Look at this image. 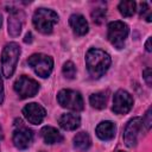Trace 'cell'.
I'll use <instances>...</instances> for the list:
<instances>
[{
	"label": "cell",
	"instance_id": "obj_26",
	"mask_svg": "<svg viewBox=\"0 0 152 152\" xmlns=\"http://www.w3.org/2000/svg\"><path fill=\"white\" fill-rule=\"evenodd\" d=\"M145 49H146L147 52H151V51H152V48H151V37L147 38V40H146V43H145Z\"/></svg>",
	"mask_w": 152,
	"mask_h": 152
},
{
	"label": "cell",
	"instance_id": "obj_30",
	"mask_svg": "<svg viewBox=\"0 0 152 152\" xmlns=\"http://www.w3.org/2000/svg\"><path fill=\"white\" fill-rule=\"evenodd\" d=\"M120 152H122V151H120Z\"/></svg>",
	"mask_w": 152,
	"mask_h": 152
},
{
	"label": "cell",
	"instance_id": "obj_20",
	"mask_svg": "<svg viewBox=\"0 0 152 152\" xmlns=\"http://www.w3.org/2000/svg\"><path fill=\"white\" fill-rule=\"evenodd\" d=\"M62 71H63L64 77L68 78V80H72V78H75V76H76V66H75V64H74L72 62H70V61H68V62H65V63L63 64Z\"/></svg>",
	"mask_w": 152,
	"mask_h": 152
},
{
	"label": "cell",
	"instance_id": "obj_3",
	"mask_svg": "<svg viewBox=\"0 0 152 152\" xmlns=\"http://www.w3.org/2000/svg\"><path fill=\"white\" fill-rule=\"evenodd\" d=\"M19 56H20V46L17 43L12 42L5 45L1 55V70L4 77L10 78L14 74Z\"/></svg>",
	"mask_w": 152,
	"mask_h": 152
},
{
	"label": "cell",
	"instance_id": "obj_25",
	"mask_svg": "<svg viewBox=\"0 0 152 152\" xmlns=\"http://www.w3.org/2000/svg\"><path fill=\"white\" fill-rule=\"evenodd\" d=\"M4 97H5V91H4V83H2V78L0 75V104L4 102Z\"/></svg>",
	"mask_w": 152,
	"mask_h": 152
},
{
	"label": "cell",
	"instance_id": "obj_7",
	"mask_svg": "<svg viewBox=\"0 0 152 152\" xmlns=\"http://www.w3.org/2000/svg\"><path fill=\"white\" fill-rule=\"evenodd\" d=\"M144 131V125L141 118H133L131 119L124 131V142L127 147L132 148L135 147L141 134Z\"/></svg>",
	"mask_w": 152,
	"mask_h": 152
},
{
	"label": "cell",
	"instance_id": "obj_12",
	"mask_svg": "<svg viewBox=\"0 0 152 152\" xmlns=\"http://www.w3.org/2000/svg\"><path fill=\"white\" fill-rule=\"evenodd\" d=\"M10 17H8V34L11 37H18L21 32L25 14L20 10H10Z\"/></svg>",
	"mask_w": 152,
	"mask_h": 152
},
{
	"label": "cell",
	"instance_id": "obj_13",
	"mask_svg": "<svg viewBox=\"0 0 152 152\" xmlns=\"http://www.w3.org/2000/svg\"><path fill=\"white\" fill-rule=\"evenodd\" d=\"M95 133L96 135L101 139V140H112L114 137H115V133H116V126L114 122L109 121V120H106V121H101L96 128H95Z\"/></svg>",
	"mask_w": 152,
	"mask_h": 152
},
{
	"label": "cell",
	"instance_id": "obj_16",
	"mask_svg": "<svg viewBox=\"0 0 152 152\" xmlns=\"http://www.w3.org/2000/svg\"><path fill=\"white\" fill-rule=\"evenodd\" d=\"M40 135L44 140L45 144L49 145H53V144H58L63 140L62 134L59 133V131L52 126H45L42 128L40 131Z\"/></svg>",
	"mask_w": 152,
	"mask_h": 152
},
{
	"label": "cell",
	"instance_id": "obj_22",
	"mask_svg": "<svg viewBox=\"0 0 152 152\" xmlns=\"http://www.w3.org/2000/svg\"><path fill=\"white\" fill-rule=\"evenodd\" d=\"M104 15H106V10L103 8H96L91 12V17H93V20L97 24L102 23V20L104 19Z\"/></svg>",
	"mask_w": 152,
	"mask_h": 152
},
{
	"label": "cell",
	"instance_id": "obj_8",
	"mask_svg": "<svg viewBox=\"0 0 152 152\" xmlns=\"http://www.w3.org/2000/svg\"><path fill=\"white\" fill-rule=\"evenodd\" d=\"M14 126H15V128L13 131V137H12L14 146L19 150L27 148L33 140L32 131L30 128H27L26 126H24L21 120H15Z\"/></svg>",
	"mask_w": 152,
	"mask_h": 152
},
{
	"label": "cell",
	"instance_id": "obj_29",
	"mask_svg": "<svg viewBox=\"0 0 152 152\" xmlns=\"http://www.w3.org/2000/svg\"><path fill=\"white\" fill-rule=\"evenodd\" d=\"M1 25H2V14L0 13V27H1Z\"/></svg>",
	"mask_w": 152,
	"mask_h": 152
},
{
	"label": "cell",
	"instance_id": "obj_1",
	"mask_svg": "<svg viewBox=\"0 0 152 152\" xmlns=\"http://www.w3.org/2000/svg\"><path fill=\"white\" fill-rule=\"evenodd\" d=\"M112 63L108 52L101 49H89L86 53V65L89 75L93 78H100L109 69Z\"/></svg>",
	"mask_w": 152,
	"mask_h": 152
},
{
	"label": "cell",
	"instance_id": "obj_4",
	"mask_svg": "<svg viewBox=\"0 0 152 152\" xmlns=\"http://www.w3.org/2000/svg\"><path fill=\"white\" fill-rule=\"evenodd\" d=\"M128 33L129 27L124 21H112L107 26V38L109 43L116 49H122L125 46V42L128 37Z\"/></svg>",
	"mask_w": 152,
	"mask_h": 152
},
{
	"label": "cell",
	"instance_id": "obj_17",
	"mask_svg": "<svg viewBox=\"0 0 152 152\" xmlns=\"http://www.w3.org/2000/svg\"><path fill=\"white\" fill-rule=\"evenodd\" d=\"M91 145V139L87 132H78L74 137V147L78 151H87Z\"/></svg>",
	"mask_w": 152,
	"mask_h": 152
},
{
	"label": "cell",
	"instance_id": "obj_10",
	"mask_svg": "<svg viewBox=\"0 0 152 152\" xmlns=\"http://www.w3.org/2000/svg\"><path fill=\"white\" fill-rule=\"evenodd\" d=\"M133 107L132 95L124 89H119L113 97V112L116 114H127Z\"/></svg>",
	"mask_w": 152,
	"mask_h": 152
},
{
	"label": "cell",
	"instance_id": "obj_24",
	"mask_svg": "<svg viewBox=\"0 0 152 152\" xmlns=\"http://www.w3.org/2000/svg\"><path fill=\"white\" fill-rule=\"evenodd\" d=\"M142 76H144V80H145L146 84L148 87H151V84H152V70H151V68H146L142 71Z\"/></svg>",
	"mask_w": 152,
	"mask_h": 152
},
{
	"label": "cell",
	"instance_id": "obj_27",
	"mask_svg": "<svg viewBox=\"0 0 152 152\" xmlns=\"http://www.w3.org/2000/svg\"><path fill=\"white\" fill-rule=\"evenodd\" d=\"M24 42H25V43H31V42H32V33H31V32H27V33L25 34Z\"/></svg>",
	"mask_w": 152,
	"mask_h": 152
},
{
	"label": "cell",
	"instance_id": "obj_28",
	"mask_svg": "<svg viewBox=\"0 0 152 152\" xmlns=\"http://www.w3.org/2000/svg\"><path fill=\"white\" fill-rule=\"evenodd\" d=\"M2 138H4V133H2V128L0 127V141L2 140Z\"/></svg>",
	"mask_w": 152,
	"mask_h": 152
},
{
	"label": "cell",
	"instance_id": "obj_5",
	"mask_svg": "<svg viewBox=\"0 0 152 152\" xmlns=\"http://www.w3.org/2000/svg\"><path fill=\"white\" fill-rule=\"evenodd\" d=\"M28 65L33 69L36 75L42 78H46L50 76L53 69V59L52 57L44 53H33L27 59Z\"/></svg>",
	"mask_w": 152,
	"mask_h": 152
},
{
	"label": "cell",
	"instance_id": "obj_14",
	"mask_svg": "<svg viewBox=\"0 0 152 152\" xmlns=\"http://www.w3.org/2000/svg\"><path fill=\"white\" fill-rule=\"evenodd\" d=\"M69 24L76 36H84L88 33V21L82 14H72L69 18Z\"/></svg>",
	"mask_w": 152,
	"mask_h": 152
},
{
	"label": "cell",
	"instance_id": "obj_19",
	"mask_svg": "<svg viewBox=\"0 0 152 152\" xmlns=\"http://www.w3.org/2000/svg\"><path fill=\"white\" fill-rule=\"evenodd\" d=\"M135 7H137V4L134 1H132V0L121 1L119 4V6H118L119 12L124 17H132L135 13Z\"/></svg>",
	"mask_w": 152,
	"mask_h": 152
},
{
	"label": "cell",
	"instance_id": "obj_6",
	"mask_svg": "<svg viewBox=\"0 0 152 152\" xmlns=\"http://www.w3.org/2000/svg\"><path fill=\"white\" fill-rule=\"evenodd\" d=\"M57 101L58 103L66 109L80 112L84 108V102L81 96V94L76 90L71 89H62L57 94Z\"/></svg>",
	"mask_w": 152,
	"mask_h": 152
},
{
	"label": "cell",
	"instance_id": "obj_2",
	"mask_svg": "<svg viewBox=\"0 0 152 152\" xmlns=\"http://www.w3.org/2000/svg\"><path fill=\"white\" fill-rule=\"evenodd\" d=\"M58 14L53 10L38 8L32 17V23L36 30L43 34H49L52 32L53 26L58 23Z\"/></svg>",
	"mask_w": 152,
	"mask_h": 152
},
{
	"label": "cell",
	"instance_id": "obj_18",
	"mask_svg": "<svg viewBox=\"0 0 152 152\" xmlns=\"http://www.w3.org/2000/svg\"><path fill=\"white\" fill-rule=\"evenodd\" d=\"M89 102H90L91 107H94L95 109H103L106 107V103H107V95L102 91L94 93L90 95Z\"/></svg>",
	"mask_w": 152,
	"mask_h": 152
},
{
	"label": "cell",
	"instance_id": "obj_9",
	"mask_svg": "<svg viewBox=\"0 0 152 152\" xmlns=\"http://www.w3.org/2000/svg\"><path fill=\"white\" fill-rule=\"evenodd\" d=\"M14 90L20 99H27L34 96L39 90V83L25 75H21L14 82Z\"/></svg>",
	"mask_w": 152,
	"mask_h": 152
},
{
	"label": "cell",
	"instance_id": "obj_11",
	"mask_svg": "<svg viewBox=\"0 0 152 152\" xmlns=\"http://www.w3.org/2000/svg\"><path fill=\"white\" fill-rule=\"evenodd\" d=\"M23 114L26 118V120L30 124L33 125H39L43 122V120L46 116V110L44 107H42L39 103L36 102H31L27 103L24 108H23Z\"/></svg>",
	"mask_w": 152,
	"mask_h": 152
},
{
	"label": "cell",
	"instance_id": "obj_31",
	"mask_svg": "<svg viewBox=\"0 0 152 152\" xmlns=\"http://www.w3.org/2000/svg\"><path fill=\"white\" fill-rule=\"evenodd\" d=\"M40 152H43V151H40Z\"/></svg>",
	"mask_w": 152,
	"mask_h": 152
},
{
	"label": "cell",
	"instance_id": "obj_21",
	"mask_svg": "<svg viewBox=\"0 0 152 152\" xmlns=\"http://www.w3.org/2000/svg\"><path fill=\"white\" fill-rule=\"evenodd\" d=\"M140 15L144 18V19H146V21H151L152 20V15H151V10H150V7H148V5H147V2H141L140 4Z\"/></svg>",
	"mask_w": 152,
	"mask_h": 152
},
{
	"label": "cell",
	"instance_id": "obj_15",
	"mask_svg": "<svg viewBox=\"0 0 152 152\" xmlns=\"http://www.w3.org/2000/svg\"><path fill=\"white\" fill-rule=\"evenodd\" d=\"M58 124L65 131H74V129L80 127L81 118L76 113H65V114H62L59 116Z\"/></svg>",
	"mask_w": 152,
	"mask_h": 152
},
{
	"label": "cell",
	"instance_id": "obj_23",
	"mask_svg": "<svg viewBox=\"0 0 152 152\" xmlns=\"http://www.w3.org/2000/svg\"><path fill=\"white\" fill-rule=\"evenodd\" d=\"M141 120H142L144 127L146 128V131H148L151 128V126H152V108L151 107L146 110V113H145V115H144V118Z\"/></svg>",
	"mask_w": 152,
	"mask_h": 152
}]
</instances>
